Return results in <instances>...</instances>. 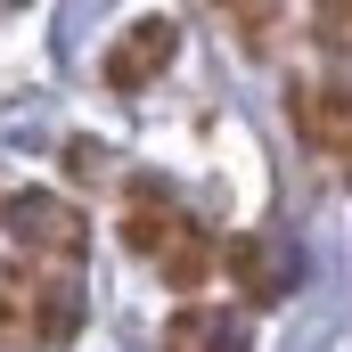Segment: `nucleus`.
I'll return each instance as SVG.
<instances>
[{
  "label": "nucleus",
  "instance_id": "3",
  "mask_svg": "<svg viewBox=\"0 0 352 352\" xmlns=\"http://www.w3.org/2000/svg\"><path fill=\"white\" fill-rule=\"evenodd\" d=\"M173 50H180V25H173V16H140V25L107 50V90H148L164 66H173Z\"/></svg>",
  "mask_w": 352,
  "mask_h": 352
},
{
  "label": "nucleus",
  "instance_id": "2",
  "mask_svg": "<svg viewBox=\"0 0 352 352\" xmlns=\"http://www.w3.org/2000/svg\"><path fill=\"white\" fill-rule=\"evenodd\" d=\"M287 123H295V140L303 148H320V156H344L352 148V82H311V74H295L287 82Z\"/></svg>",
  "mask_w": 352,
  "mask_h": 352
},
{
  "label": "nucleus",
  "instance_id": "5",
  "mask_svg": "<svg viewBox=\"0 0 352 352\" xmlns=\"http://www.w3.org/2000/svg\"><path fill=\"white\" fill-rule=\"evenodd\" d=\"M221 270L238 278L246 311H263V303H278V287H287V263L270 254V238H230V246H221Z\"/></svg>",
  "mask_w": 352,
  "mask_h": 352
},
{
  "label": "nucleus",
  "instance_id": "1",
  "mask_svg": "<svg viewBox=\"0 0 352 352\" xmlns=\"http://www.w3.org/2000/svg\"><path fill=\"white\" fill-rule=\"evenodd\" d=\"M0 221L16 230V246H25V254L82 263V213H74L66 197H50V188H16V197L0 205Z\"/></svg>",
  "mask_w": 352,
  "mask_h": 352
},
{
  "label": "nucleus",
  "instance_id": "4",
  "mask_svg": "<svg viewBox=\"0 0 352 352\" xmlns=\"http://www.w3.org/2000/svg\"><path fill=\"white\" fill-rule=\"evenodd\" d=\"M74 328H82V287L58 270V278H33L25 287V336L33 344H74Z\"/></svg>",
  "mask_w": 352,
  "mask_h": 352
},
{
  "label": "nucleus",
  "instance_id": "7",
  "mask_svg": "<svg viewBox=\"0 0 352 352\" xmlns=\"http://www.w3.org/2000/svg\"><path fill=\"white\" fill-rule=\"evenodd\" d=\"M66 164H74V180H107V148L98 140H66Z\"/></svg>",
  "mask_w": 352,
  "mask_h": 352
},
{
  "label": "nucleus",
  "instance_id": "6",
  "mask_svg": "<svg viewBox=\"0 0 352 352\" xmlns=\"http://www.w3.org/2000/svg\"><path fill=\"white\" fill-rule=\"evenodd\" d=\"M156 263H164V278H173V287H188V295H197V287H205V278H213V263H221V246H213V238H205V230H197V221H188V213H180V230H173V246H164V254H156Z\"/></svg>",
  "mask_w": 352,
  "mask_h": 352
}]
</instances>
